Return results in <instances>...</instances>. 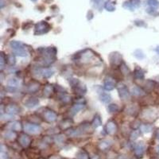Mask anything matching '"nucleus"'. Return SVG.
Returning a JSON list of instances; mask_svg holds the SVG:
<instances>
[{
    "mask_svg": "<svg viewBox=\"0 0 159 159\" xmlns=\"http://www.w3.org/2000/svg\"><path fill=\"white\" fill-rule=\"evenodd\" d=\"M10 46L13 49L14 53L18 56H19V57H26L27 56V52L25 50L24 46L22 42L13 41L11 42Z\"/></svg>",
    "mask_w": 159,
    "mask_h": 159,
    "instance_id": "1",
    "label": "nucleus"
},
{
    "mask_svg": "<svg viewBox=\"0 0 159 159\" xmlns=\"http://www.w3.org/2000/svg\"><path fill=\"white\" fill-rule=\"evenodd\" d=\"M51 28L50 25L46 22H40L37 23L35 26V30H34V34L35 35H42V34H46L49 31Z\"/></svg>",
    "mask_w": 159,
    "mask_h": 159,
    "instance_id": "2",
    "label": "nucleus"
},
{
    "mask_svg": "<svg viewBox=\"0 0 159 159\" xmlns=\"http://www.w3.org/2000/svg\"><path fill=\"white\" fill-rule=\"evenodd\" d=\"M141 2L140 0H130L128 2H126L123 4V7L130 11H134L135 9L140 6Z\"/></svg>",
    "mask_w": 159,
    "mask_h": 159,
    "instance_id": "3",
    "label": "nucleus"
},
{
    "mask_svg": "<svg viewBox=\"0 0 159 159\" xmlns=\"http://www.w3.org/2000/svg\"><path fill=\"white\" fill-rule=\"evenodd\" d=\"M24 128H25L26 132H27L28 134H38L42 130L40 126L35 125V124H30V123H28V124L25 125Z\"/></svg>",
    "mask_w": 159,
    "mask_h": 159,
    "instance_id": "4",
    "label": "nucleus"
},
{
    "mask_svg": "<svg viewBox=\"0 0 159 159\" xmlns=\"http://www.w3.org/2000/svg\"><path fill=\"white\" fill-rule=\"evenodd\" d=\"M118 91H119V96L122 99H127L130 97V92L125 84H119L118 87Z\"/></svg>",
    "mask_w": 159,
    "mask_h": 159,
    "instance_id": "5",
    "label": "nucleus"
},
{
    "mask_svg": "<svg viewBox=\"0 0 159 159\" xmlns=\"http://www.w3.org/2000/svg\"><path fill=\"white\" fill-rule=\"evenodd\" d=\"M43 115H44L45 119L49 122H54L57 119V114L51 110H46L43 114Z\"/></svg>",
    "mask_w": 159,
    "mask_h": 159,
    "instance_id": "6",
    "label": "nucleus"
},
{
    "mask_svg": "<svg viewBox=\"0 0 159 159\" xmlns=\"http://www.w3.org/2000/svg\"><path fill=\"white\" fill-rule=\"evenodd\" d=\"M18 142H19L20 145L22 146L27 147L30 144L31 139L26 134H21V136L19 137V139H18Z\"/></svg>",
    "mask_w": 159,
    "mask_h": 159,
    "instance_id": "7",
    "label": "nucleus"
},
{
    "mask_svg": "<svg viewBox=\"0 0 159 159\" xmlns=\"http://www.w3.org/2000/svg\"><path fill=\"white\" fill-rule=\"evenodd\" d=\"M111 63L112 65H120L121 62H122V57L119 55V53H112L111 55Z\"/></svg>",
    "mask_w": 159,
    "mask_h": 159,
    "instance_id": "8",
    "label": "nucleus"
},
{
    "mask_svg": "<svg viewBox=\"0 0 159 159\" xmlns=\"http://www.w3.org/2000/svg\"><path fill=\"white\" fill-rule=\"evenodd\" d=\"M106 129H107V132L110 134H113L116 132L117 126L116 123L113 121H109L108 124L106 126Z\"/></svg>",
    "mask_w": 159,
    "mask_h": 159,
    "instance_id": "9",
    "label": "nucleus"
},
{
    "mask_svg": "<svg viewBox=\"0 0 159 159\" xmlns=\"http://www.w3.org/2000/svg\"><path fill=\"white\" fill-rule=\"evenodd\" d=\"M144 151H145V146H144V145L142 144V142L139 143L134 148V153L139 158H142L143 153H144Z\"/></svg>",
    "mask_w": 159,
    "mask_h": 159,
    "instance_id": "10",
    "label": "nucleus"
},
{
    "mask_svg": "<svg viewBox=\"0 0 159 159\" xmlns=\"http://www.w3.org/2000/svg\"><path fill=\"white\" fill-rule=\"evenodd\" d=\"M115 87V83L112 79H106L105 82H104V88L107 91H111V90H113L114 88Z\"/></svg>",
    "mask_w": 159,
    "mask_h": 159,
    "instance_id": "11",
    "label": "nucleus"
},
{
    "mask_svg": "<svg viewBox=\"0 0 159 159\" xmlns=\"http://www.w3.org/2000/svg\"><path fill=\"white\" fill-rule=\"evenodd\" d=\"M6 113L11 114V115H16L19 112V108L15 104H11L6 108Z\"/></svg>",
    "mask_w": 159,
    "mask_h": 159,
    "instance_id": "12",
    "label": "nucleus"
},
{
    "mask_svg": "<svg viewBox=\"0 0 159 159\" xmlns=\"http://www.w3.org/2000/svg\"><path fill=\"white\" fill-rule=\"evenodd\" d=\"M40 84L36 81H33V82L30 83L28 85V91L30 92H36V91L39 89Z\"/></svg>",
    "mask_w": 159,
    "mask_h": 159,
    "instance_id": "13",
    "label": "nucleus"
},
{
    "mask_svg": "<svg viewBox=\"0 0 159 159\" xmlns=\"http://www.w3.org/2000/svg\"><path fill=\"white\" fill-rule=\"evenodd\" d=\"M38 99H36V98H30V99H28L26 103H25V105L27 107V108H34L36 105L38 104Z\"/></svg>",
    "mask_w": 159,
    "mask_h": 159,
    "instance_id": "14",
    "label": "nucleus"
},
{
    "mask_svg": "<svg viewBox=\"0 0 159 159\" xmlns=\"http://www.w3.org/2000/svg\"><path fill=\"white\" fill-rule=\"evenodd\" d=\"M76 159H90L89 158V155L85 151L80 150L78 151L76 155Z\"/></svg>",
    "mask_w": 159,
    "mask_h": 159,
    "instance_id": "15",
    "label": "nucleus"
},
{
    "mask_svg": "<svg viewBox=\"0 0 159 159\" xmlns=\"http://www.w3.org/2000/svg\"><path fill=\"white\" fill-rule=\"evenodd\" d=\"M104 7L108 11H115V6L114 5V3L112 2H111L110 0L109 1H107L104 4Z\"/></svg>",
    "mask_w": 159,
    "mask_h": 159,
    "instance_id": "16",
    "label": "nucleus"
},
{
    "mask_svg": "<svg viewBox=\"0 0 159 159\" xmlns=\"http://www.w3.org/2000/svg\"><path fill=\"white\" fill-rule=\"evenodd\" d=\"M134 77L137 79L142 80L144 78V72L141 68H136L134 71Z\"/></svg>",
    "mask_w": 159,
    "mask_h": 159,
    "instance_id": "17",
    "label": "nucleus"
},
{
    "mask_svg": "<svg viewBox=\"0 0 159 159\" xmlns=\"http://www.w3.org/2000/svg\"><path fill=\"white\" fill-rule=\"evenodd\" d=\"M10 128L11 129V131H20L21 129V123L18 122H14L13 123L10 124Z\"/></svg>",
    "mask_w": 159,
    "mask_h": 159,
    "instance_id": "18",
    "label": "nucleus"
},
{
    "mask_svg": "<svg viewBox=\"0 0 159 159\" xmlns=\"http://www.w3.org/2000/svg\"><path fill=\"white\" fill-rule=\"evenodd\" d=\"M147 3L152 8H158L159 7V2L158 0H147Z\"/></svg>",
    "mask_w": 159,
    "mask_h": 159,
    "instance_id": "19",
    "label": "nucleus"
},
{
    "mask_svg": "<svg viewBox=\"0 0 159 159\" xmlns=\"http://www.w3.org/2000/svg\"><path fill=\"white\" fill-rule=\"evenodd\" d=\"M53 91V87L51 85H46V87L44 88V95L46 97H49Z\"/></svg>",
    "mask_w": 159,
    "mask_h": 159,
    "instance_id": "20",
    "label": "nucleus"
},
{
    "mask_svg": "<svg viewBox=\"0 0 159 159\" xmlns=\"http://www.w3.org/2000/svg\"><path fill=\"white\" fill-rule=\"evenodd\" d=\"M99 146L101 150L104 151V150H107V149L110 146V143H109L108 141H105V140H104V141H102V142L99 143Z\"/></svg>",
    "mask_w": 159,
    "mask_h": 159,
    "instance_id": "21",
    "label": "nucleus"
},
{
    "mask_svg": "<svg viewBox=\"0 0 159 159\" xmlns=\"http://www.w3.org/2000/svg\"><path fill=\"white\" fill-rule=\"evenodd\" d=\"M101 123H102V122H101V119H100V118H99V116L95 117L93 122H92V125H93L94 127H96V128L98 127H99V126L101 125Z\"/></svg>",
    "mask_w": 159,
    "mask_h": 159,
    "instance_id": "22",
    "label": "nucleus"
},
{
    "mask_svg": "<svg viewBox=\"0 0 159 159\" xmlns=\"http://www.w3.org/2000/svg\"><path fill=\"white\" fill-rule=\"evenodd\" d=\"M84 107L83 104H76V105H74L72 108V114H76L80 110H81Z\"/></svg>",
    "mask_w": 159,
    "mask_h": 159,
    "instance_id": "23",
    "label": "nucleus"
},
{
    "mask_svg": "<svg viewBox=\"0 0 159 159\" xmlns=\"http://www.w3.org/2000/svg\"><path fill=\"white\" fill-rule=\"evenodd\" d=\"M100 99L102 100L103 103H108L111 101V96H110V95H108V94H103L102 96H100Z\"/></svg>",
    "mask_w": 159,
    "mask_h": 159,
    "instance_id": "24",
    "label": "nucleus"
},
{
    "mask_svg": "<svg viewBox=\"0 0 159 159\" xmlns=\"http://www.w3.org/2000/svg\"><path fill=\"white\" fill-rule=\"evenodd\" d=\"M53 71L51 70V69H46V70H44L43 71V77H46V78H49V77H50L53 76Z\"/></svg>",
    "mask_w": 159,
    "mask_h": 159,
    "instance_id": "25",
    "label": "nucleus"
},
{
    "mask_svg": "<svg viewBox=\"0 0 159 159\" xmlns=\"http://www.w3.org/2000/svg\"><path fill=\"white\" fill-rule=\"evenodd\" d=\"M119 107L116 104H110L108 106V111L110 112H116L119 111Z\"/></svg>",
    "mask_w": 159,
    "mask_h": 159,
    "instance_id": "26",
    "label": "nucleus"
},
{
    "mask_svg": "<svg viewBox=\"0 0 159 159\" xmlns=\"http://www.w3.org/2000/svg\"><path fill=\"white\" fill-rule=\"evenodd\" d=\"M16 136V134L14 132H13V131H8L7 133H6V135H5V138L6 139H10V140H12V139H14Z\"/></svg>",
    "mask_w": 159,
    "mask_h": 159,
    "instance_id": "27",
    "label": "nucleus"
},
{
    "mask_svg": "<svg viewBox=\"0 0 159 159\" xmlns=\"http://www.w3.org/2000/svg\"><path fill=\"white\" fill-rule=\"evenodd\" d=\"M151 131V127L148 124H144L141 126V131L142 132H150Z\"/></svg>",
    "mask_w": 159,
    "mask_h": 159,
    "instance_id": "28",
    "label": "nucleus"
},
{
    "mask_svg": "<svg viewBox=\"0 0 159 159\" xmlns=\"http://www.w3.org/2000/svg\"><path fill=\"white\" fill-rule=\"evenodd\" d=\"M139 134H140V131H138V130L134 131L131 135V140H135L136 139H138L139 137Z\"/></svg>",
    "mask_w": 159,
    "mask_h": 159,
    "instance_id": "29",
    "label": "nucleus"
},
{
    "mask_svg": "<svg viewBox=\"0 0 159 159\" xmlns=\"http://www.w3.org/2000/svg\"><path fill=\"white\" fill-rule=\"evenodd\" d=\"M1 69H3L4 68V64H5V61H6V57L4 56V53H1Z\"/></svg>",
    "mask_w": 159,
    "mask_h": 159,
    "instance_id": "30",
    "label": "nucleus"
},
{
    "mask_svg": "<svg viewBox=\"0 0 159 159\" xmlns=\"http://www.w3.org/2000/svg\"><path fill=\"white\" fill-rule=\"evenodd\" d=\"M6 61H7L11 65H14V63H15V58H14V57L13 55H9L8 57H7Z\"/></svg>",
    "mask_w": 159,
    "mask_h": 159,
    "instance_id": "31",
    "label": "nucleus"
},
{
    "mask_svg": "<svg viewBox=\"0 0 159 159\" xmlns=\"http://www.w3.org/2000/svg\"><path fill=\"white\" fill-rule=\"evenodd\" d=\"M132 91H133V93L134 95H137V96H139V95H142V91L139 88H134L132 89Z\"/></svg>",
    "mask_w": 159,
    "mask_h": 159,
    "instance_id": "32",
    "label": "nucleus"
},
{
    "mask_svg": "<svg viewBox=\"0 0 159 159\" xmlns=\"http://www.w3.org/2000/svg\"><path fill=\"white\" fill-rule=\"evenodd\" d=\"M50 159H61L59 158V157H57V156H53Z\"/></svg>",
    "mask_w": 159,
    "mask_h": 159,
    "instance_id": "33",
    "label": "nucleus"
},
{
    "mask_svg": "<svg viewBox=\"0 0 159 159\" xmlns=\"http://www.w3.org/2000/svg\"><path fill=\"white\" fill-rule=\"evenodd\" d=\"M92 1H93L94 3H99V1H100V0H92Z\"/></svg>",
    "mask_w": 159,
    "mask_h": 159,
    "instance_id": "34",
    "label": "nucleus"
},
{
    "mask_svg": "<svg viewBox=\"0 0 159 159\" xmlns=\"http://www.w3.org/2000/svg\"><path fill=\"white\" fill-rule=\"evenodd\" d=\"M156 52H157V53H158L159 54V46H158V47H157V49H156Z\"/></svg>",
    "mask_w": 159,
    "mask_h": 159,
    "instance_id": "35",
    "label": "nucleus"
},
{
    "mask_svg": "<svg viewBox=\"0 0 159 159\" xmlns=\"http://www.w3.org/2000/svg\"><path fill=\"white\" fill-rule=\"evenodd\" d=\"M157 152H158V153L159 154V146H158V147H157Z\"/></svg>",
    "mask_w": 159,
    "mask_h": 159,
    "instance_id": "36",
    "label": "nucleus"
},
{
    "mask_svg": "<svg viewBox=\"0 0 159 159\" xmlns=\"http://www.w3.org/2000/svg\"><path fill=\"white\" fill-rule=\"evenodd\" d=\"M157 137H158V139H159V131L158 132V134H157Z\"/></svg>",
    "mask_w": 159,
    "mask_h": 159,
    "instance_id": "37",
    "label": "nucleus"
},
{
    "mask_svg": "<svg viewBox=\"0 0 159 159\" xmlns=\"http://www.w3.org/2000/svg\"><path fill=\"white\" fill-rule=\"evenodd\" d=\"M32 2H37V0H31Z\"/></svg>",
    "mask_w": 159,
    "mask_h": 159,
    "instance_id": "38",
    "label": "nucleus"
},
{
    "mask_svg": "<svg viewBox=\"0 0 159 159\" xmlns=\"http://www.w3.org/2000/svg\"><path fill=\"white\" fill-rule=\"evenodd\" d=\"M158 92H159V85L158 86Z\"/></svg>",
    "mask_w": 159,
    "mask_h": 159,
    "instance_id": "39",
    "label": "nucleus"
}]
</instances>
